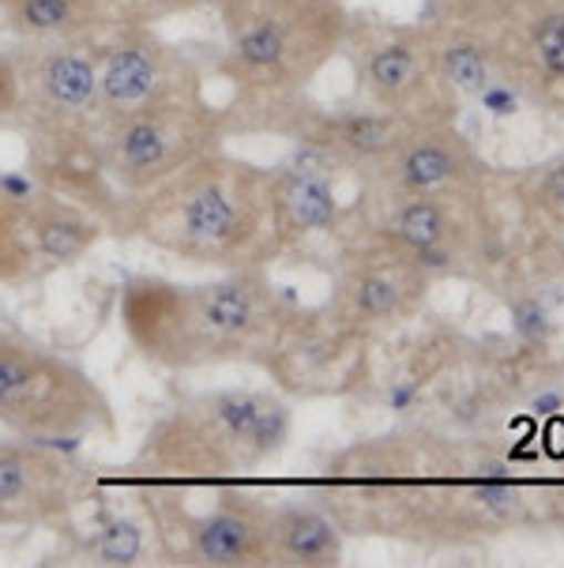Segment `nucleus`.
I'll use <instances>...</instances> for the list:
<instances>
[{
    "label": "nucleus",
    "mask_w": 564,
    "mask_h": 568,
    "mask_svg": "<svg viewBox=\"0 0 564 568\" xmlns=\"http://www.w3.org/2000/svg\"><path fill=\"white\" fill-rule=\"evenodd\" d=\"M294 305L264 272H223L207 283L129 275L117 294V321L132 351L170 373L215 365L267 369Z\"/></svg>",
    "instance_id": "nucleus-1"
},
{
    "label": "nucleus",
    "mask_w": 564,
    "mask_h": 568,
    "mask_svg": "<svg viewBox=\"0 0 564 568\" xmlns=\"http://www.w3.org/2000/svg\"><path fill=\"white\" fill-rule=\"evenodd\" d=\"M113 237H132L162 256L212 272H264L283 256L271 170L218 148L162 185L121 196Z\"/></svg>",
    "instance_id": "nucleus-2"
},
{
    "label": "nucleus",
    "mask_w": 564,
    "mask_h": 568,
    "mask_svg": "<svg viewBox=\"0 0 564 568\" xmlns=\"http://www.w3.org/2000/svg\"><path fill=\"white\" fill-rule=\"evenodd\" d=\"M19 64L16 129L27 143L31 185L69 196L117 234L121 192L102 170V99L94 38L16 42Z\"/></svg>",
    "instance_id": "nucleus-3"
},
{
    "label": "nucleus",
    "mask_w": 564,
    "mask_h": 568,
    "mask_svg": "<svg viewBox=\"0 0 564 568\" xmlns=\"http://www.w3.org/2000/svg\"><path fill=\"white\" fill-rule=\"evenodd\" d=\"M290 440V407L260 388H218L181 396L143 433L132 478L158 483H229L271 464Z\"/></svg>",
    "instance_id": "nucleus-4"
},
{
    "label": "nucleus",
    "mask_w": 564,
    "mask_h": 568,
    "mask_svg": "<svg viewBox=\"0 0 564 568\" xmlns=\"http://www.w3.org/2000/svg\"><path fill=\"white\" fill-rule=\"evenodd\" d=\"M212 8L226 34L218 75L234 99L298 94L347 34L339 0H212Z\"/></svg>",
    "instance_id": "nucleus-5"
},
{
    "label": "nucleus",
    "mask_w": 564,
    "mask_h": 568,
    "mask_svg": "<svg viewBox=\"0 0 564 568\" xmlns=\"http://www.w3.org/2000/svg\"><path fill=\"white\" fill-rule=\"evenodd\" d=\"M0 426L31 440L117 437V414L83 365L0 327Z\"/></svg>",
    "instance_id": "nucleus-6"
},
{
    "label": "nucleus",
    "mask_w": 564,
    "mask_h": 568,
    "mask_svg": "<svg viewBox=\"0 0 564 568\" xmlns=\"http://www.w3.org/2000/svg\"><path fill=\"white\" fill-rule=\"evenodd\" d=\"M136 505L158 561L181 568H260L267 565L264 500L242 489H223L204 508L193 505L185 486L136 478Z\"/></svg>",
    "instance_id": "nucleus-7"
},
{
    "label": "nucleus",
    "mask_w": 564,
    "mask_h": 568,
    "mask_svg": "<svg viewBox=\"0 0 564 568\" xmlns=\"http://www.w3.org/2000/svg\"><path fill=\"white\" fill-rule=\"evenodd\" d=\"M226 140L223 105L193 94L102 124V170L121 196H140L226 148Z\"/></svg>",
    "instance_id": "nucleus-8"
},
{
    "label": "nucleus",
    "mask_w": 564,
    "mask_h": 568,
    "mask_svg": "<svg viewBox=\"0 0 564 568\" xmlns=\"http://www.w3.org/2000/svg\"><path fill=\"white\" fill-rule=\"evenodd\" d=\"M99 475L50 440H0V531H72L94 500Z\"/></svg>",
    "instance_id": "nucleus-9"
},
{
    "label": "nucleus",
    "mask_w": 564,
    "mask_h": 568,
    "mask_svg": "<svg viewBox=\"0 0 564 568\" xmlns=\"http://www.w3.org/2000/svg\"><path fill=\"white\" fill-rule=\"evenodd\" d=\"M99 50L102 124L162 102L207 94L204 64L155 27H110L94 38Z\"/></svg>",
    "instance_id": "nucleus-10"
},
{
    "label": "nucleus",
    "mask_w": 564,
    "mask_h": 568,
    "mask_svg": "<svg viewBox=\"0 0 564 568\" xmlns=\"http://www.w3.org/2000/svg\"><path fill=\"white\" fill-rule=\"evenodd\" d=\"M336 166L320 151L301 148L298 159L283 162L271 170V211L275 234H279V253L294 248L312 234H328L339 223V196L331 185L328 170Z\"/></svg>",
    "instance_id": "nucleus-11"
},
{
    "label": "nucleus",
    "mask_w": 564,
    "mask_h": 568,
    "mask_svg": "<svg viewBox=\"0 0 564 568\" xmlns=\"http://www.w3.org/2000/svg\"><path fill=\"white\" fill-rule=\"evenodd\" d=\"M414 275H418V267L410 264L403 253H396V248H391V256L388 253L353 256L347 264V275H342L339 294H336L339 321L353 327V332L396 321V316L410 305Z\"/></svg>",
    "instance_id": "nucleus-12"
},
{
    "label": "nucleus",
    "mask_w": 564,
    "mask_h": 568,
    "mask_svg": "<svg viewBox=\"0 0 564 568\" xmlns=\"http://www.w3.org/2000/svg\"><path fill=\"white\" fill-rule=\"evenodd\" d=\"M23 219H27V237H31L38 272L75 264V260H83L110 234V226L94 211L38 185L31 192H23Z\"/></svg>",
    "instance_id": "nucleus-13"
},
{
    "label": "nucleus",
    "mask_w": 564,
    "mask_h": 568,
    "mask_svg": "<svg viewBox=\"0 0 564 568\" xmlns=\"http://www.w3.org/2000/svg\"><path fill=\"white\" fill-rule=\"evenodd\" d=\"M267 565L336 568L342 565V527L331 513L279 505L267 513Z\"/></svg>",
    "instance_id": "nucleus-14"
},
{
    "label": "nucleus",
    "mask_w": 564,
    "mask_h": 568,
    "mask_svg": "<svg viewBox=\"0 0 564 568\" xmlns=\"http://www.w3.org/2000/svg\"><path fill=\"white\" fill-rule=\"evenodd\" d=\"M0 27L16 42H75L113 27L106 0H0Z\"/></svg>",
    "instance_id": "nucleus-15"
},
{
    "label": "nucleus",
    "mask_w": 564,
    "mask_h": 568,
    "mask_svg": "<svg viewBox=\"0 0 564 568\" xmlns=\"http://www.w3.org/2000/svg\"><path fill=\"white\" fill-rule=\"evenodd\" d=\"M361 83L388 113L403 110L422 83V53L403 34H388L361 53Z\"/></svg>",
    "instance_id": "nucleus-16"
},
{
    "label": "nucleus",
    "mask_w": 564,
    "mask_h": 568,
    "mask_svg": "<svg viewBox=\"0 0 564 568\" xmlns=\"http://www.w3.org/2000/svg\"><path fill=\"white\" fill-rule=\"evenodd\" d=\"M38 272V260L27 237L23 192L0 178V286H23Z\"/></svg>",
    "instance_id": "nucleus-17"
},
{
    "label": "nucleus",
    "mask_w": 564,
    "mask_h": 568,
    "mask_svg": "<svg viewBox=\"0 0 564 568\" xmlns=\"http://www.w3.org/2000/svg\"><path fill=\"white\" fill-rule=\"evenodd\" d=\"M151 550L147 524L136 519H106L99 524L88 538H75V561L88 565H140Z\"/></svg>",
    "instance_id": "nucleus-18"
},
{
    "label": "nucleus",
    "mask_w": 564,
    "mask_h": 568,
    "mask_svg": "<svg viewBox=\"0 0 564 568\" xmlns=\"http://www.w3.org/2000/svg\"><path fill=\"white\" fill-rule=\"evenodd\" d=\"M113 27H155L162 19L193 16L212 8V0H106Z\"/></svg>",
    "instance_id": "nucleus-19"
},
{
    "label": "nucleus",
    "mask_w": 564,
    "mask_h": 568,
    "mask_svg": "<svg viewBox=\"0 0 564 568\" xmlns=\"http://www.w3.org/2000/svg\"><path fill=\"white\" fill-rule=\"evenodd\" d=\"M444 72L459 91H471L478 94L485 83H490V64H485V53L478 50L471 42H459V45H448L444 50Z\"/></svg>",
    "instance_id": "nucleus-20"
},
{
    "label": "nucleus",
    "mask_w": 564,
    "mask_h": 568,
    "mask_svg": "<svg viewBox=\"0 0 564 568\" xmlns=\"http://www.w3.org/2000/svg\"><path fill=\"white\" fill-rule=\"evenodd\" d=\"M534 42H539V53H542V69L564 80V16L542 19L539 31H534Z\"/></svg>",
    "instance_id": "nucleus-21"
},
{
    "label": "nucleus",
    "mask_w": 564,
    "mask_h": 568,
    "mask_svg": "<svg viewBox=\"0 0 564 568\" xmlns=\"http://www.w3.org/2000/svg\"><path fill=\"white\" fill-rule=\"evenodd\" d=\"M512 327H515V335H520V339L542 343L550 335V313H546V305L534 302V297H523V302H515Z\"/></svg>",
    "instance_id": "nucleus-22"
},
{
    "label": "nucleus",
    "mask_w": 564,
    "mask_h": 568,
    "mask_svg": "<svg viewBox=\"0 0 564 568\" xmlns=\"http://www.w3.org/2000/svg\"><path fill=\"white\" fill-rule=\"evenodd\" d=\"M19 113V64L12 50H0V124H12Z\"/></svg>",
    "instance_id": "nucleus-23"
},
{
    "label": "nucleus",
    "mask_w": 564,
    "mask_h": 568,
    "mask_svg": "<svg viewBox=\"0 0 564 568\" xmlns=\"http://www.w3.org/2000/svg\"><path fill=\"white\" fill-rule=\"evenodd\" d=\"M474 494L482 497L485 505H509V500L515 497V486L501 475V470H493V475L478 478V483H474Z\"/></svg>",
    "instance_id": "nucleus-24"
},
{
    "label": "nucleus",
    "mask_w": 564,
    "mask_h": 568,
    "mask_svg": "<svg viewBox=\"0 0 564 568\" xmlns=\"http://www.w3.org/2000/svg\"><path fill=\"white\" fill-rule=\"evenodd\" d=\"M478 99H482L485 110L496 113V118H509V113H515V94L509 91V87H490V83H485L482 91H478Z\"/></svg>",
    "instance_id": "nucleus-25"
},
{
    "label": "nucleus",
    "mask_w": 564,
    "mask_h": 568,
    "mask_svg": "<svg viewBox=\"0 0 564 568\" xmlns=\"http://www.w3.org/2000/svg\"><path fill=\"white\" fill-rule=\"evenodd\" d=\"M550 185L561 192V200H564V170H553V178H550Z\"/></svg>",
    "instance_id": "nucleus-26"
}]
</instances>
